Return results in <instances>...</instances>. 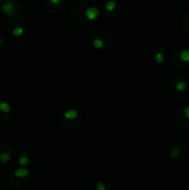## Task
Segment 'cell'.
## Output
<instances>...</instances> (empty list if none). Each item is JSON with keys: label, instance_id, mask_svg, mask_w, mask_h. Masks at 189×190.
Wrapping results in <instances>:
<instances>
[{"label": "cell", "instance_id": "cell-1", "mask_svg": "<svg viewBox=\"0 0 189 190\" xmlns=\"http://www.w3.org/2000/svg\"><path fill=\"white\" fill-rule=\"evenodd\" d=\"M99 10L94 0H73L70 7V16L73 22L87 26L98 17Z\"/></svg>", "mask_w": 189, "mask_h": 190}, {"label": "cell", "instance_id": "cell-2", "mask_svg": "<svg viewBox=\"0 0 189 190\" xmlns=\"http://www.w3.org/2000/svg\"><path fill=\"white\" fill-rule=\"evenodd\" d=\"M29 0H1V10L8 17H16L27 10Z\"/></svg>", "mask_w": 189, "mask_h": 190}, {"label": "cell", "instance_id": "cell-3", "mask_svg": "<svg viewBox=\"0 0 189 190\" xmlns=\"http://www.w3.org/2000/svg\"><path fill=\"white\" fill-rule=\"evenodd\" d=\"M83 120V115L79 110L70 109L63 112V114L59 118V123L67 130H73L82 124Z\"/></svg>", "mask_w": 189, "mask_h": 190}, {"label": "cell", "instance_id": "cell-4", "mask_svg": "<svg viewBox=\"0 0 189 190\" xmlns=\"http://www.w3.org/2000/svg\"><path fill=\"white\" fill-rule=\"evenodd\" d=\"M111 44H112V38L107 32H97L92 37V45L97 50H107L110 47Z\"/></svg>", "mask_w": 189, "mask_h": 190}, {"label": "cell", "instance_id": "cell-5", "mask_svg": "<svg viewBox=\"0 0 189 190\" xmlns=\"http://www.w3.org/2000/svg\"><path fill=\"white\" fill-rule=\"evenodd\" d=\"M121 10V5L116 0H109L102 7V14L105 17H114Z\"/></svg>", "mask_w": 189, "mask_h": 190}, {"label": "cell", "instance_id": "cell-6", "mask_svg": "<svg viewBox=\"0 0 189 190\" xmlns=\"http://www.w3.org/2000/svg\"><path fill=\"white\" fill-rule=\"evenodd\" d=\"M11 25H8V31L15 37L22 36L25 31H26V24L22 21L14 20L10 22Z\"/></svg>", "mask_w": 189, "mask_h": 190}, {"label": "cell", "instance_id": "cell-7", "mask_svg": "<svg viewBox=\"0 0 189 190\" xmlns=\"http://www.w3.org/2000/svg\"><path fill=\"white\" fill-rule=\"evenodd\" d=\"M153 61L157 65L163 66L165 65L168 61V53L165 49H155L153 52Z\"/></svg>", "mask_w": 189, "mask_h": 190}, {"label": "cell", "instance_id": "cell-8", "mask_svg": "<svg viewBox=\"0 0 189 190\" xmlns=\"http://www.w3.org/2000/svg\"><path fill=\"white\" fill-rule=\"evenodd\" d=\"M64 4V0H47L45 3V7L48 12L58 13L62 10Z\"/></svg>", "mask_w": 189, "mask_h": 190}, {"label": "cell", "instance_id": "cell-9", "mask_svg": "<svg viewBox=\"0 0 189 190\" xmlns=\"http://www.w3.org/2000/svg\"><path fill=\"white\" fill-rule=\"evenodd\" d=\"M168 156L171 160H178L181 158L182 156V149L181 146L173 145V143H171L168 146Z\"/></svg>", "mask_w": 189, "mask_h": 190}, {"label": "cell", "instance_id": "cell-10", "mask_svg": "<svg viewBox=\"0 0 189 190\" xmlns=\"http://www.w3.org/2000/svg\"><path fill=\"white\" fill-rule=\"evenodd\" d=\"M18 154V162L21 166H26L30 162V156L27 151H24L23 149H20Z\"/></svg>", "mask_w": 189, "mask_h": 190}, {"label": "cell", "instance_id": "cell-11", "mask_svg": "<svg viewBox=\"0 0 189 190\" xmlns=\"http://www.w3.org/2000/svg\"><path fill=\"white\" fill-rule=\"evenodd\" d=\"M94 190H114V186L109 181L100 180L94 186Z\"/></svg>", "mask_w": 189, "mask_h": 190}, {"label": "cell", "instance_id": "cell-12", "mask_svg": "<svg viewBox=\"0 0 189 190\" xmlns=\"http://www.w3.org/2000/svg\"><path fill=\"white\" fill-rule=\"evenodd\" d=\"M187 82L185 80H177L175 81V84L171 83V88L174 89L177 92H184L187 88Z\"/></svg>", "mask_w": 189, "mask_h": 190}, {"label": "cell", "instance_id": "cell-13", "mask_svg": "<svg viewBox=\"0 0 189 190\" xmlns=\"http://www.w3.org/2000/svg\"><path fill=\"white\" fill-rule=\"evenodd\" d=\"M177 58L182 64H188L189 63V50L182 49L181 51H179Z\"/></svg>", "mask_w": 189, "mask_h": 190}, {"label": "cell", "instance_id": "cell-14", "mask_svg": "<svg viewBox=\"0 0 189 190\" xmlns=\"http://www.w3.org/2000/svg\"><path fill=\"white\" fill-rule=\"evenodd\" d=\"M10 159H11V151H10V148L7 149V150L0 154V161L2 163H7L10 160Z\"/></svg>", "mask_w": 189, "mask_h": 190}, {"label": "cell", "instance_id": "cell-15", "mask_svg": "<svg viewBox=\"0 0 189 190\" xmlns=\"http://www.w3.org/2000/svg\"><path fill=\"white\" fill-rule=\"evenodd\" d=\"M0 111L5 115H8L11 111V108L7 102H0Z\"/></svg>", "mask_w": 189, "mask_h": 190}, {"label": "cell", "instance_id": "cell-16", "mask_svg": "<svg viewBox=\"0 0 189 190\" xmlns=\"http://www.w3.org/2000/svg\"><path fill=\"white\" fill-rule=\"evenodd\" d=\"M183 115L187 119V120H189V107H185V108H184V109H183Z\"/></svg>", "mask_w": 189, "mask_h": 190}, {"label": "cell", "instance_id": "cell-17", "mask_svg": "<svg viewBox=\"0 0 189 190\" xmlns=\"http://www.w3.org/2000/svg\"><path fill=\"white\" fill-rule=\"evenodd\" d=\"M2 45H3V40H2V38L0 37V47H2Z\"/></svg>", "mask_w": 189, "mask_h": 190}, {"label": "cell", "instance_id": "cell-18", "mask_svg": "<svg viewBox=\"0 0 189 190\" xmlns=\"http://www.w3.org/2000/svg\"><path fill=\"white\" fill-rule=\"evenodd\" d=\"M188 19H189V13H188Z\"/></svg>", "mask_w": 189, "mask_h": 190}]
</instances>
